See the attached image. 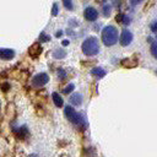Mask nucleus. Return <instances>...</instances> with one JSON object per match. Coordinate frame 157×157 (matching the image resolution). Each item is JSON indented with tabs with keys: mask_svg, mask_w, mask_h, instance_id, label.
<instances>
[{
	"mask_svg": "<svg viewBox=\"0 0 157 157\" xmlns=\"http://www.w3.org/2000/svg\"><path fill=\"white\" fill-rule=\"evenodd\" d=\"M102 42L107 47H112L118 42V29L113 26H107L102 31Z\"/></svg>",
	"mask_w": 157,
	"mask_h": 157,
	"instance_id": "nucleus-1",
	"label": "nucleus"
},
{
	"mask_svg": "<svg viewBox=\"0 0 157 157\" xmlns=\"http://www.w3.org/2000/svg\"><path fill=\"white\" fill-rule=\"evenodd\" d=\"M82 52L90 56L98 54V52H99L98 39L96 37H88L87 39H85V42L82 43Z\"/></svg>",
	"mask_w": 157,
	"mask_h": 157,
	"instance_id": "nucleus-2",
	"label": "nucleus"
},
{
	"mask_svg": "<svg viewBox=\"0 0 157 157\" xmlns=\"http://www.w3.org/2000/svg\"><path fill=\"white\" fill-rule=\"evenodd\" d=\"M64 113H65V117L69 119V121H71L74 125H77V126H85L86 125L85 118L80 113H77L72 107H69V105L65 107Z\"/></svg>",
	"mask_w": 157,
	"mask_h": 157,
	"instance_id": "nucleus-3",
	"label": "nucleus"
},
{
	"mask_svg": "<svg viewBox=\"0 0 157 157\" xmlns=\"http://www.w3.org/2000/svg\"><path fill=\"white\" fill-rule=\"evenodd\" d=\"M48 81H49V76H48L45 72H40V74L36 75V76L32 78V83H33V86H36V87H40V86L45 85Z\"/></svg>",
	"mask_w": 157,
	"mask_h": 157,
	"instance_id": "nucleus-4",
	"label": "nucleus"
},
{
	"mask_svg": "<svg viewBox=\"0 0 157 157\" xmlns=\"http://www.w3.org/2000/svg\"><path fill=\"white\" fill-rule=\"evenodd\" d=\"M131 40H132V34H131V32L128 31V29H124V31L121 32V34H120V44L125 47V45H129V44L131 43Z\"/></svg>",
	"mask_w": 157,
	"mask_h": 157,
	"instance_id": "nucleus-5",
	"label": "nucleus"
},
{
	"mask_svg": "<svg viewBox=\"0 0 157 157\" xmlns=\"http://www.w3.org/2000/svg\"><path fill=\"white\" fill-rule=\"evenodd\" d=\"M83 15H85V18L87 21H96L97 17H98V12H97V10L94 7H87L85 10Z\"/></svg>",
	"mask_w": 157,
	"mask_h": 157,
	"instance_id": "nucleus-6",
	"label": "nucleus"
},
{
	"mask_svg": "<svg viewBox=\"0 0 157 157\" xmlns=\"http://www.w3.org/2000/svg\"><path fill=\"white\" fill-rule=\"evenodd\" d=\"M15 56V52L12 49H0V59L11 60Z\"/></svg>",
	"mask_w": 157,
	"mask_h": 157,
	"instance_id": "nucleus-7",
	"label": "nucleus"
},
{
	"mask_svg": "<svg viewBox=\"0 0 157 157\" xmlns=\"http://www.w3.org/2000/svg\"><path fill=\"white\" fill-rule=\"evenodd\" d=\"M91 75L97 77V78H102L104 75H105V70L102 69V67H93L91 70Z\"/></svg>",
	"mask_w": 157,
	"mask_h": 157,
	"instance_id": "nucleus-8",
	"label": "nucleus"
},
{
	"mask_svg": "<svg viewBox=\"0 0 157 157\" xmlns=\"http://www.w3.org/2000/svg\"><path fill=\"white\" fill-rule=\"evenodd\" d=\"M70 103H72L74 105H80L82 103V96L80 93H74L70 96Z\"/></svg>",
	"mask_w": 157,
	"mask_h": 157,
	"instance_id": "nucleus-9",
	"label": "nucleus"
},
{
	"mask_svg": "<svg viewBox=\"0 0 157 157\" xmlns=\"http://www.w3.org/2000/svg\"><path fill=\"white\" fill-rule=\"evenodd\" d=\"M53 102H54V104L56 107H63V104H64V101H63L61 96L58 92H54L53 93Z\"/></svg>",
	"mask_w": 157,
	"mask_h": 157,
	"instance_id": "nucleus-10",
	"label": "nucleus"
},
{
	"mask_svg": "<svg viewBox=\"0 0 157 157\" xmlns=\"http://www.w3.org/2000/svg\"><path fill=\"white\" fill-rule=\"evenodd\" d=\"M40 50H42V48H40V45H39V44H34L33 47H31V48H29V53H31L33 56L38 55V54L40 53Z\"/></svg>",
	"mask_w": 157,
	"mask_h": 157,
	"instance_id": "nucleus-11",
	"label": "nucleus"
},
{
	"mask_svg": "<svg viewBox=\"0 0 157 157\" xmlns=\"http://www.w3.org/2000/svg\"><path fill=\"white\" fill-rule=\"evenodd\" d=\"M65 50H61V49H59V50H55L54 52V58L55 59H61V58H65Z\"/></svg>",
	"mask_w": 157,
	"mask_h": 157,
	"instance_id": "nucleus-12",
	"label": "nucleus"
},
{
	"mask_svg": "<svg viewBox=\"0 0 157 157\" xmlns=\"http://www.w3.org/2000/svg\"><path fill=\"white\" fill-rule=\"evenodd\" d=\"M151 53H152V55L157 59V40L152 42V44H151Z\"/></svg>",
	"mask_w": 157,
	"mask_h": 157,
	"instance_id": "nucleus-13",
	"label": "nucleus"
},
{
	"mask_svg": "<svg viewBox=\"0 0 157 157\" xmlns=\"http://www.w3.org/2000/svg\"><path fill=\"white\" fill-rule=\"evenodd\" d=\"M74 88H75V85H74V83H70L69 86H66V87L63 90V93H66V94H69V93H70V92H71Z\"/></svg>",
	"mask_w": 157,
	"mask_h": 157,
	"instance_id": "nucleus-14",
	"label": "nucleus"
},
{
	"mask_svg": "<svg viewBox=\"0 0 157 157\" xmlns=\"http://www.w3.org/2000/svg\"><path fill=\"white\" fill-rule=\"evenodd\" d=\"M63 2H64V5H65L66 9L72 10V1L71 0H63Z\"/></svg>",
	"mask_w": 157,
	"mask_h": 157,
	"instance_id": "nucleus-15",
	"label": "nucleus"
},
{
	"mask_svg": "<svg viewBox=\"0 0 157 157\" xmlns=\"http://www.w3.org/2000/svg\"><path fill=\"white\" fill-rule=\"evenodd\" d=\"M52 15H53V16H56V15H58V4H54L53 10H52Z\"/></svg>",
	"mask_w": 157,
	"mask_h": 157,
	"instance_id": "nucleus-16",
	"label": "nucleus"
},
{
	"mask_svg": "<svg viewBox=\"0 0 157 157\" xmlns=\"http://www.w3.org/2000/svg\"><path fill=\"white\" fill-rule=\"evenodd\" d=\"M45 40H49V37H47L44 33H42L40 34V38H39V42L42 43V42H45Z\"/></svg>",
	"mask_w": 157,
	"mask_h": 157,
	"instance_id": "nucleus-17",
	"label": "nucleus"
},
{
	"mask_svg": "<svg viewBox=\"0 0 157 157\" xmlns=\"http://www.w3.org/2000/svg\"><path fill=\"white\" fill-rule=\"evenodd\" d=\"M130 1V4L132 5V6H135V5H137V4H140L142 0H129Z\"/></svg>",
	"mask_w": 157,
	"mask_h": 157,
	"instance_id": "nucleus-18",
	"label": "nucleus"
},
{
	"mask_svg": "<svg viewBox=\"0 0 157 157\" xmlns=\"http://www.w3.org/2000/svg\"><path fill=\"white\" fill-rule=\"evenodd\" d=\"M151 29H152L153 32H156V31H157V21H156V22H153V23L151 25Z\"/></svg>",
	"mask_w": 157,
	"mask_h": 157,
	"instance_id": "nucleus-19",
	"label": "nucleus"
},
{
	"mask_svg": "<svg viewBox=\"0 0 157 157\" xmlns=\"http://www.w3.org/2000/svg\"><path fill=\"white\" fill-rule=\"evenodd\" d=\"M63 45H64V47L69 45V40H63Z\"/></svg>",
	"mask_w": 157,
	"mask_h": 157,
	"instance_id": "nucleus-20",
	"label": "nucleus"
},
{
	"mask_svg": "<svg viewBox=\"0 0 157 157\" xmlns=\"http://www.w3.org/2000/svg\"><path fill=\"white\" fill-rule=\"evenodd\" d=\"M61 33H63L61 31H60V32H58V33H56V37H60V36H61Z\"/></svg>",
	"mask_w": 157,
	"mask_h": 157,
	"instance_id": "nucleus-21",
	"label": "nucleus"
}]
</instances>
